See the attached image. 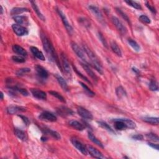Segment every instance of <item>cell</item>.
Returning a JSON list of instances; mask_svg holds the SVG:
<instances>
[{"label": "cell", "mask_w": 159, "mask_h": 159, "mask_svg": "<svg viewBox=\"0 0 159 159\" xmlns=\"http://www.w3.org/2000/svg\"><path fill=\"white\" fill-rule=\"evenodd\" d=\"M98 38H99L101 42V43L103 44V46L108 48V43H107V41L106 40L105 38H104V36L103 35V34L100 32H98Z\"/></svg>", "instance_id": "obj_44"}, {"label": "cell", "mask_w": 159, "mask_h": 159, "mask_svg": "<svg viewBox=\"0 0 159 159\" xmlns=\"http://www.w3.org/2000/svg\"><path fill=\"white\" fill-rule=\"evenodd\" d=\"M121 119L126 124V125L127 126V127L128 128V129H135V128H136V124L132 120L128 119Z\"/></svg>", "instance_id": "obj_33"}, {"label": "cell", "mask_w": 159, "mask_h": 159, "mask_svg": "<svg viewBox=\"0 0 159 159\" xmlns=\"http://www.w3.org/2000/svg\"><path fill=\"white\" fill-rule=\"evenodd\" d=\"M30 50L37 59L42 61L45 60V56H44L43 53H42L40 51H39L38 48L35 47H30Z\"/></svg>", "instance_id": "obj_19"}, {"label": "cell", "mask_w": 159, "mask_h": 159, "mask_svg": "<svg viewBox=\"0 0 159 159\" xmlns=\"http://www.w3.org/2000/svg\"><path fill=\"white\" fill-rule=\"evenodd\" d=\"M13 51L16 53L17 54L20 55L22 57H26L27 56V51L24 49L23 47H22L21 46L17 45V44H14L13 46Z\"/></svg>", "instance_id": "obj_20"}, {"label": "cell", "mask_w": 159, "mask_h": 159, "mask_svg": "<svg viewBox=\"0 0 159 159\" xmlns=\"http://www.w3.org/2000/svg\"><path fill=\"white\" fill-rule=\"evenodd\" d=\"M116 11H117V12H118V13L122 17H123V19H124V20L128 24H129L130 25H131V22L130 19H129V17L127 16V15L126 13H124V12H123V11H122L121 9H119V8H116Z\"/></svg>", "instance_id": "obj_37"}, {"label": "cell", "mask_w": 159, "mask_h": 159, "mask_svg": "<svg viewBox=\"0 0 159 159\" xmlns=\"http://www.w3.org/2000/svg\"><path fill=\"white\" fill-rule=\"evenodd\" d=\"M128 5H129L130 7L134 8V9H141L142 7L140 4H139V3H136V1H125Z\"/></svg>", "instance_id": "obj_39"}, {"label": "cell", "mask_w": 159, "mask_h": 159, "mask_svg": "<svg viewBox=\"0 0 159 159\" xmlns=\"http://www.w3.org/2000/svg\"><path fill=\"white\" fill-rule=\"evenodd\" d=\"M139 20L141 21L142 22H143L144 24H150V22H151L150 18L148 16H147L145 15H141V16H140L139 17Z\"/></svg>", "instance_id": "obj_45"}, {"label": "cell", "mask_w": 159, "mask_h": 159, "mask_svg": "<svg viewBox=\"0 0 159 159\" xmlns=\"http://www.w3.org/2000/svg\"><path fill=\"white\" fill-rule=\"evenodd\" d=\"M147 138L148 139L152 140L153 142H158L159 141V138L157 135H156L154 133H149L147 134L146 135Z\"/></svg>", "instance_id": "obj_40"}, {"label": "cell", "mask_w": 159, "mask_h": 159, "mask_svg": "<svg viewBox=\"0 0 159 159\" xmlns=\"http://www.w3.org/2000/svg\"><path fill=\"white\" fill-rule=\"evenodd\" d=\"M114 128L118 131H123L127 129V126L121 119H116L114 120Z\"/></svg>", "instance_id": "obj_18"}, {"label": "cell", "mask_w": 159, "mask_h": 159, "mask_svg": "<svg viewBox=\"0 0 159 159\" xmlns=\"http://www.w3.org/2000/svg\"><path fill=\"white\" fill-rule=\"evenodd\" d=\"M89 9L91 11V13H92L94 14V16L97 18V20H98L101 23L105 22V20H104L103 16L98 8L95 7V6L91 5L89 7Z\"/></svg>", "instance_id": "obj_11"}, {"label": "cell", "mask_w": 159, "mask_h": 159, "mask_svg": "<svg viewBox=\"0 0 159 159\" xmlns=\"http://www.w3.org/2000/svg\"><path fill=\"white\" fill-rule=\"evenodd\" d=\"M30 72V69L29 68H23L19 69L16 72V75L18 77H22L24 75L27 73H29Z\"/></svg>", "instance_id": "obj_42"}, {"label": "cell", "mask_w": 159, "mask_h": 159, "mask_svg": "<svg viewBox=\"0 0 159 159\" xmlns=\"http://www.w3.org/2000/svg\"><path fill=\"white\" fill-rule=\"evenodd\" d=\"M42 131H43L46 134L50 135L52 137H53L54 139H56L57 140H60L61 139V136L59 133H58L57 132L55 131H53L51 129H47V128H45V129H42Z\"/></svg>", "instance_id": "obj_24"}, {"label": "cell", "mask_w": 159, "mask_h": 159, "mask_svg": "<svg viewBox=\"0 0 159 159\" xmlns=\"http://www.w3.org/2000/svg\"><path fill=\"white\" fill-rule=\"evenodd\" d=\"M13 20L14 21L19 25H28L29 24V21L28 19L25 17L22 16H15L13 17Z\"/></svg>", "instance_id": "obj_21"}, {"label": "cell", "mask_w": 159, "mask_h": 159, "mask_svg": "<svg viewBox=\"0 0 159 159\" xmlns=\"http://www.w3.org/2000/svg\"><path fill=\"white\" fill-rule=\"evenodd\" d=\"M128 43H129V45L134 48V51H136V52L140 51V46L136 40H134V39H128Z\"/></svg>", "instance_id": "obj_34"}, {"label": "cell", "mask_w": 159, "mask_h": 159, "mask_svg": "<svg viewBox=\"0 0 159 159\" xmlns=\"http://www.w3.org/2000/svg\"><path fill=\"white\" fill-rule=\"evenodd\" d=\"M83 50L85 52L88 57H89L91 65H92L94 68L100 74H103V70H102V65L100 62V60L98 58V57L96 56V54L91 51L90 48L86 45H83Z\"/></svg>", "instance_id": "obj_2"}, {"label": "cell", "mask_w": 159, "mask_h": 159, "mask_svg": "<svg viewBox=\"0 0 159 159\" xmlns=\"http://www.w3.org/2000/svg\"><path fill=\"white\" fill-rule=\"evenodd\" d=\"M0 7H1V14H2L3 13V9L2 6H0Z\"/></svg>", "instance_id": "obj_52"}, {"label": "cell", "mask_w": 159, "mask_h": 159, "mask_svg": "<svg viewBox=\"0 0 159 159\" xmlns=\"http://www.w3.org/2000/svg\"><path fill=\"white\" fill-rule=\"evenodd\" d=\"M69 125L70 126H72L73 128H74L77 131H83L85 129V127L81 124L80 122L76 121V120H72L69 122Z\"/></svg>", "instance_id": "obj_23"}, {"label": "cell", "mask_w": 159, "mask_h": 159, "mask_svg": "<svg viewBox=\"0 0 159 159\" xmlns=\"http://www.w3.org/2000/svg\"><path fill=\"white\" fill-rule=\"evenodd\" d=\"M15 135L22 141H26L27 139V136L26 133L20 129H14Z\"/></svg>", "instance_id": "obj_26"}, {"label": "cell", "mask_w": 159, "mask_h": 159, "mask_svg": "<svg viewBox=\"0 0 159 159\" xmlns=\"http://www.w3.org/2000/svg\"><path fill=\"white\" fill-rule=\"evenodd\" d=\"M86 148H87V151L90 153V154L92 157H93L94 158H104V156L102 154V153L98 149H96V148H95L94 147L90 145H87Z\"/></svg>", "instance_id": "obj_12"}, {"label": "cell", "mask_w": 159, "mask_h": 159, "mask_svg": "<svg viewBox=\"0 0 159 159\" xmlns=\"http://www.w3.org/2000/svg\"><path fill=\"white\" fill-rule=\"evenodd\" d=\"M81 64H82V66L83 68V69L85 70V72H87V74L91 78H92L95 82H98V77L95 75V73L93 72V71L90 69V67L88 66V65L87 64H85V63H81Z\"/></svg>", "instance_id": "obj_16"}, {"label": "cell", "mask_w": 159, "mask_h": 159, "mask_svg": "<svg viewBox=\"0 0 159 159\" xmlns=\"http://www.w3.org/2000/svg\"><path fill=\"white\" fill-rule=\"evenodd\" d=\"M148 145H150L151 147L154 148V149H156L157 150H158L159 149V147H158V144H155L154 143H152V142H149L148 143Z\"/></svg>", "instance_id": "obj_49"}, {"label": "cell", "mask_w": 159, "mask_h": 159, "mask_svg": "<svg viewBox=\"0 0 159 159\" xmlns=\"http://www.w3.org/2000/svg\"><path fill=\"white\" fill-rule=\"evenodd\" d=\"M61 59H62V70H64L65 73H66L67 75L69 76H72V70L70 68V63L69 62L68 59H67L66 56H65V54L64 53H62L61 54Z\"/></svg>", "instance_id": "obj_5"}, {"label": "cell", "mask_w": 159, "mask_h": 159, "mask_svg": "<svg viewBox=\"0 0 159 159\" xmlns=\"http://www.w3.org/2000/svg\"><path fill=\"white\" fill-rule=\"evenodd\" d=\"M73 69L74 70V71L76 72V73L78 75V76L80 77L81 78H82V79L83 80H85V82H87V83H90V85H91V82H90V81L89 80H88L86 77H85L84 75H83L81 72H80L78 70V69L76 68V67H75L74 65H73Z\"/></svg>", "instance_id": "obj_41"}, {"label": "cell", "mask_w": 159, "mask_h": 159, "mask_svg": "<svg viewBox=\"0 0 159 159\" xmlns=\"http://www.w3.org/2000/svg\"><path fill=\"white\" fill-rule=\"evenodd\" d=\"M145 6L147 7V8L152 12V13H154V14L156 13L157 11H156V9H155L154 7H152V6H151L148 2L145 3Z\"/></svg>", "instance_id": "obj_46"}, {"label": "cell", "mask_w": 159, "mask_h": 159, "mask_svg": "<svg viewBox=\"0 0 159 159\" xmlns=\"http://www.w3.org/2000/svg\"><path fill=\"white\" fill-rule=\"evenodd\" d=\"M88 138L90 139V140H91V142H93L95 144L98 145L99 147H100L104 148V146H103V144H102V142L100 141L99 139H98L95 136V135L93 133H91V132H88Z\"/></svg>", "instance_id": "obj_27"}, {"label": "cell", "mask_w": 159, "mask_h": 159, "mask_svg": "<svg viewBox=\"0 0 159 159\" xmlns=\"http://www.w3.org/2000/svg\"><path fill=\"white\" fill-rule=\"evenodd\" d=\"M77 113L79 114V116H80L83 119L92 120L93 118L92 114H91L88 110H87V109H85L83 107L78 108Z\"/></svg>", "instance_id": "obj_10"}, {"label": "cell", "mask_w": 159, "mask_h": 159, "mask_svg": "<svg viewBox=\"0 0 159 159\" xmlns=\"http://www.w3.org/2000/svg\"><path fill=\"white\" fill-rule=\"evenodd\" d=\"M12 60L17 63H24L25 62V59L21 56H14L12 57Z\"/></svg>", "instance_id": "obj_43"}, {"label": "cell", "mask_w": 159, "mask_h": 159, "mask_svg": "<svg viewBox=\"0 0 159 159\" xmlns=\"http://www.w3.org/2000/svg\"><path fill=\"white\" fill-rule=\"evenodd\" d=\"M18 116H19L20 118H21L22 119L24 124H25L26 126H29L30 124V121H29V119L27 117H26V116H24L22 115H18Z\"/></svg>", "instance_id": "obj_47"}, {"label": "cell", "mask_w": 159, "mask_h": 159, "mask_svg": "<svg viewBox=\"0 0 159 159\" xmlns=\"http://www.w3.org/2000/svg\"><path fill=\"white\" fill-rule=\"evenodd\" d=\"M26 111V108L22 107V106H18L11 105L8 107L7 108V113L9 114H11V115L21 113V112H24Z\"/></svg>", "instance_id": "obj_14"}, {"label": "cell", "mask_w": 159, "mask_h": 159, "mask_svg": "<svg viewBox=\"0 0 159 159\" xmlns=\"http://www.w3.org/2000/svg\"><path fill=\"white\" fill-rule=\"evenodd\" d=\"M1 100H3V98H4V95H3V92H1Z\"/></svg>", "instance_id": "obj_51"}, {"label": "cell", "mask_w": 159, "mask_h": 159, "mask_svg": "<svg viewBox=\"0 0 159 159\" xmlns=\"http://www.w3.org/2000/svg\"><path fill=\"white\" fill-rule=\"evenodd\" d=\"M57 113L62 117H66L73 114V111L71 109L65 106H60L57 109Z\"/></svg>", "instance_id": "obj_13"}, {"label": "cell", "mask_w": 159, "mask_h": 159, "mask_svg": "<svg viewBox=\"0 0 159 159\" xmlns=\"http://www.w3.org/2000/svg\"><path fill=\"white\" fill-rule=\"evenodd\" d=\"M35 70L37 72V73L39 75V77L43 78V79H46L47 78L48 76V73L47 71L44 68L43 66H42L40 65H36L35 67Z\"/></svg>", "instance_id": "obj_17"}, {"label": "cell", "mask_w": 159, "mask_h": 159, "mask_svg": "<svg viewBox=\"0 0 159 159\" xmlns=\"http://www.w3.org/2000/svg\"><path fill=\"white\" fill-rule=\"evenodd\" d=\"M71 142L73 145L82 154L85 155H87L88 151L87 150L86 147L84 146V145L80 141H79L76 138H72L71 139Z\"/></svg>", "instance_id": "obj_7"}, {"label": "cell", "mask_w": 159, "mask_h": 159, "mask_svg": "<svg viewBox=\"0 0 159 159\" xmlns=\"http://www.w3.org/2000/svg\"><path fill=\"white\" fill-rule=\"evenodd\" d=\"M55 77H56L57 82H59V85H60V87H62V88L65 91H68L69 90V88L66 81L65 80V79L62 76H60L58 74H56V75H55Z\"/></svg>", "instance_id": "obj_22"}, {"label": "cell", "mask_w": 159, "mask_h": 159, "mask_svg": "<svg viewBox=\"0 0 159 159\" xmlns=\"http://www.w3.org/2000/svg\"><path fill=\"white\" fill-rule=\"evenodd\" d=\"M12 28L13 29V31L18 36H23L28 34L27 29L22 26L19 25L17 24H14L12 26Z\"/></svg>", "instance_id": "obj_9"}, {"label": "cell", "mask_w": 159, "mask_h": 159, "mask_svg": "<svg viewBox=\"0 0 159 159\" xmlns=\"http://www.w3.org/2000/svg\"><path fill=\"white\" fill-rule=\"evenodd\" d=\"M143 121L145 123L150 124L151 125L157 126L158 124V118L155 117H144Z\"/></svg>", "instance_id": "obj_28"}, {"label": "cell", "mask_w": 159, "mask_h": 159, "mask_svg": "<svg viewBox=\"0 0 159 159\" xmlns=\"http://www.w3.org/2000/svg\"><path fill=\"white\" fill-rule=\"evenodd\" d=\"M97 123H98V125L100 127H101L102 128H103V129H106V131H108L109 132L113 133V134H115L114 131L112 129V128L111 127V126H110L108 124H107L106 123V122H104V121H98Z\"/></svg>", "instance_id": "obj_31"}, {"label": "cell", "mask_w": 159, "mask_h": 159, "mask_svg": "<svg viewBox=\"0 0 159 159\" xmlns=\"http://www.w3.org/2000/svg\"><path fill=\"white\" fill-rule=\"evenodd\" d=\"M29 10L25 8H14L11 9V15H17L22 14L24 12H29Z\"/></svg>", "instance_id": "obj_30"}, {"label": "cell", "mask_w": 159, "mask_h": 159, "mask_svg": "<svg viewBox=\"0 0 159 159\" xmlns=\"http://www.w3.org/2000/svg\"><path fill=\"white\" fill-rule=\"evenodd\" d=\"M79 83L80 84V85L82 87V88L84 89L85 92L87 93V94L88 96H94L95 95V93L93 92V91H91L85 83H83L82 82H79Z\"/></svg>", "instance_id": "obj_36"}, {"label": "cell", "mask_w": 159, "mask_h": 159, "mask_svg": "<svg viewBox=\"0 0 159 159\" xmlns=\"http://www.w3.org/2000/svg\"><path fill=\"white\" fill-rule=\"evenodd\" d=\"M71 46H72L73 51L75 52L77 56L80 59H81L85 64H87L88 65V62L86 58V56H85V52L83 51V50H82V48H80V47L78 46V44H76L75 42H71Z\"/></svg>", "instance_id": "obj_3"}, {"label": "cell", "mask_w": 159, "mask_h": 159, "mask_svg": "<svg viewBox=\"0 0 159 159\" xmlns=\"http://www.w3.org/2000/svg\"><path fill=\"white\" fill-rule=\"evenodd\" d=\"M30 3H31V5H32V7H33V9H34V11L35 12L36 14L38 15V16L39 17V19H40V20H42V21H46V17H44V16L43 14H42L41 13V12L40 11V10H39V8H38V6H37L36 3H35L34 1H30Z\"/></svg>", "instance_id": "obj_25"}, {"label": "cell", "mask_w": 159, "mask_h": 159, "mask_svg": "<svg viewBox=\"0 0 159 159\" xmlns=\"http://www.w3.org/2000/svg\"><path fill=\"white\" fill-rule=\"evenodd\" d=\"M40 38H41L42 44H43L44 49L47 54V56L48 59H49V60H51V62H56V64H57V65L60 69L61 71L63 72L62 66L60 65V64L59 63V58L57 57V55L56 51H55V48L53 47L51 41L46 36V35L45 34H44L43 33H41Z\"/></svg>", "instance_id": "obj_1"}, {"label": "cell", "mask_w": 159, "mask_h": 159, "mask_svg": "<svg viewBox=\"0 0 159 159\" xmlns=\"http://www.w3.org/2000/svg\"><path fill=\"white\" fill-rule=\"evenodd\" d=\"M30 92L35 98L41 100H46L47 99V94L44 91L38 89H31Z\"/></svg>", "instance_id": "obj_15"}, {"label": "cell", "mask_w": 159, "mask_h": 159, "mask_svg": "<svg viewBox=\"0 0 159 159\" xmlns=\"http://www.w3.org/2000/svg\"><path fill=\"white\" fill-rule=\"evenodd\" d=\"M39 118L40 120L48 122H56L57 119L56 115L48 111H44L42 113L39 115Z\"/></svg>", "instance_id": "obj_8"}, {"label": "cell", "mask_w": 159, "mask_h": 159, "mask_svg": "<svg viewBox=\"0 0 159 159\" xmlns=\"http://www.w3.org/2000/svg\"><path fill=\"white\" fill-rule=\"evenodd\" d=\"M57 13H58L59 16L60 17L61 20H62V22L64 24V26L65 27L66 30L68 31V33L70 34H71L73 33V27L70 25V24L69 23L68 20H67V18H66L65 14L60 9H57Z\"/></svg>", "instance_id": "obj_6"}, {"label": "cell", "mask_w": 159, "mask_h": 159, "mask_svg": "<svg viewBox=\"0 0 159 159\" xmlns=\"http://www.w3.org/2000/svg\"><path fill=\"white\" fill-rule=\"evenodd\" d=\"M149 88L152 91H158V83L155 80H151L150 84H149Z\"/></svg>", "instance_id": "obj_38"}, {"label": "cell", "mask_w": 159, "mask_h": 159, "mask_svg": "<svg viewBox=\"0 0 159 159\" xmlns=\"http://www.w3.org/2000/svg\"><path fill=\"white\" fill-rule=\"evenodd\" d=\"M111 48L112 51L117 55L119 57H121L122 56V52L121 51V48H119V47L118 46V45L117 44L116 42L113 41L111 44Z\"/></svg>", "instance_id": "obj_29"}, {"label": "cell", "mask_w": 159, "mask_h": 159, "mask_svg": "<svg viewBox=\"0 0 159 159\" xmlns=\"http://www.w3.org/2000/svg\"><path fill=\"white\" fill-rule=\"evenodd\" d=\"M116 95H117V96L118 97V98L119 99L126 96L127 95L125 90L123 88V87H121V86H119L116 88Z\"/></svg>", "instance_id": "obj_32"}, {"label": "cell", "mask_w": 159, "mask_h": 159, "mask_svg": "<svg viewBox=\"0 0 159 159\" xmlns=\"http://www.w3.org/2000/svg\"><path fill=\"white\" fill-rule=\"evenodd\" d=\"M49 93L54 96L55 98H57L59 101H60L61 102H62L64 103H66V101H65V99L64 98L63 96L61 95V94H60L59 93L57 92V91H49Z\"/></svg>", "instance_id": "obj_35"}, {"label": "cell", "mask_w": 159, "mask_h": 159, "mask_svg": "<svg viewBox=\"0 0 159 159\" xmlns=\"http://www.w3.org/2000/svg\"><path fill=\"white\" fill-rule=\"evenodd\" d=\"M132 138L134 140H142L144 139V136L141 134H136V135H134L132 136Z\"/></svg>", "instance_id": "obj_48"}, {"label": "cell", "mask_w": 159, "mask_h": 159, "mask_svg": "<svg viewBox=\"0 0 159 159\" xmlns=\"http://www.w3.org/2000/svg\"><path fill=\"white\" fill-rule=\"evenodd\" d=\"M132 71L134 72H135L136 73V74H137V75L139 74V73H140L139 70L138 69H137L136 68H135V67H134V68H132Z\"/></svg>", "instance_id": "obj_50"}, {"label": "cell", "mask_w": 159, "mask_h": 159, "mask_svg": "<svg viewBox=\"0 0 159 159\" xmlns=\"http://www.w3.org/2000/svg\"><path fill=\"white\" fill-rule=\"evenodd\" d=\"M111 20H112L113 24L116 27V29L118 30V31L122 35H125L127 33V28L124 25L123 23L122 22L118 17H116L115 16H113L111 18Z\"/></svg>", "instance_id": "obj_4"}]
</instances>
